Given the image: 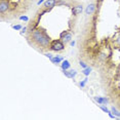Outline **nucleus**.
<instances>
[{
    "mask_svg": "<svg viewBox=\"0 0 120 120\" xmlns=\"http://www.w3.org/2000/svg\"><path fill=\"white\" fill-rule=\"evenodd\" d=\"M119 119H120V117H119Z\"/></svg>",
    "mask_w": 120,
    "mask_h": 120,
    "instance_id": "a878e982",
    "label": "nucleus"
},
{
    "mask_svg": "<svg viewBox=\"0 0 120 120\" xmlns=\"http://www.w3.org/2000/svg\"><path fill=\"white\" fill-rule=\"evenodd\" d=\"M115 42H116V44H117V45H119V46H120V35H119V36L116 38Z\"/></svg>",
    "mask_w": 120,
    "mask_h": 120,
    "instance_id": "5701e85b",
    "label": "nucleus"
},
{
    "mask_svg": "<svg viewBox=\"0 0 120 120\" xmlns=\"http://www.w3.org/2000/svg\"><path fill=\"white\" fill-rule=\"evenodd\" d=\"M91 71H92V68L91 67H87V68H85V69H82L81 73H82L84 76H89V74H90Z\"/></svg>",
    "mask_w": 120,
    "mask_h": 120,
    "instance_id": "ddd939ff",
    "label": "nucleus"
},
{
    "mask_svg": "<svg viewBox=\"0 0 120 120\" xmlns=\"http://www.w3.org/2000/svg\"><path fill=\"white\" fill-rule=\"evenodd\" d=\"M64 60L65 59L63 58L62 56H53L52 58L50 59V62L52 63V64H54V65H58V64H61Z\"/></svg>",
    "mask_w": 120,
    "mask_h": 120,
    "instance_id": "9d476101",
    "label": "nucleus"
},
{
    "mask_svg": "<svg viewBox=\"0 0 120 120\" xmlns=\"http://www.w3.org/2000/svg\"><path fill=\"white\" fill-rule=\"evenodd\" d=\"M70 67H71V64H70V62L68 61V60H64V61L62 62V64H61L62 70H69Z\"/></svg>",
    "mask_w": 120,
    "mask_h": 120,
    "instance_id": "9b49d317",
    "label": "nucleus"
},
{
    "mask_svg": "<svg viewBox=\"0 0 120 120\" xmlns=\"http://www.w3.org/2000/svg\"><path fill=\"white\" fill-rule=\"evenodd\" d=\"M27 29H28V28H27V27H24V28L21 30V34H22V35H23V34H25L26 32H27Z\"/></svg>",
    "mask_w": 120,
    "mask_h": 120,
    "instance_id": "4be33fe9",
    "label": "nucleus"
},
{
    "mask_svg": "<svg viewBox=\"0 0 120 120\" xmlns=\"http://www.w3.org/2000/svg\"><path fill=\"white\" fill-rule=\"evenodd\" d=\"M60 39H61L65 44L70 43L71 41H72V34L68 31H64V32L61 33V35H60Z\"/></svg>",
    "mask_w": 120,
    "mask_h": 120,
    "instance_id": "7ed1b4c3",
    "label": "nucleus"
},
{
    "mask_svg": "<svg viewBox=\"0 0 120 120\" xmlns=\"http://www.w3.org/2000/svg\"><path fill=\"white\" fill-rule=\"evenodd\" d=\"M110 110H111V112H112V113H113L114 115H115V116L117 117V118L119 119V117H120V111H118V110H117V108L115 107V106H112Z\"/></svg>",
    "mask_w": 120,
    "mask_h": 120,
    "instance_id": "f8f14e48",
    "label": "nucleus"
},
{
    "mask_svg": "<svg viewBox=\"0 0 120 120\" xmlns=\"http://www.w3.org/2000/svg\"><path fill=\"white\" fill-rule=\"evenodd\" d=\"M79 65H80V67L82 68V69H85V68H87L88 66H87V64L85 62H83V61H79Z\"/></svg>",
    "mask_w": 120,
    "mask_h": 120,
    "instance_id": "dca6fc26",
    "label": "nucleus"
},
{
    "mask_svg": "<svg viewBox=\"0 0 120 120\" xmlns=\"http://www.w3.org/2000/svg\"><path fill=\"white\" fill-rule=\"evenodd\" d=\"M44 1H45V0H39V1H38V2H37V5H40V4L44 3Z\"/></svg>",
    "mask_w": 120,
    "mask_h": 120,
    "instance_id": "b1692460",
    "label": "nucleus"
},
{
    "mask_svg": "<svg viewBox=\"0 0 120 120\" xmlns=\"http://www.w3.org/2000/svg\"><path fill=\"white\" fill-rule=\"evenodd\" d=\"M67 3L64 1V0H58V5H66Z\"/></svg>",
    "mask_w": 120,
    "mask_h": 120,
    "instance_id": "aec40b11",
    "label": "nucleus"
},
{
    "mask_svg": "<svg viewBox=\"0 0 120 120\" xmlns=\"http://www.w3.org/2000/svg\"><path fill=\"white\" fill-rule=\"evenodd\" d=\"M87 80H88V76H85V78H84L82 81H80V82H79V85H80V87H82V88H83V87L85 86Z\"/></svg>",
    "mask_w": 120,
    "mask_h": 120,
    "instance_id": "4468645a",
    "label": "nucleus"
},
{
    "mask_svg": "<svg viewBox=\"0 0 120 120\" xmlns=\"http://www.w3.org/2000/svg\"><path fill=\"white\" fill-rule=\"evenodd\" d=\"M9 8H10V4L7 0H1L0 1V12H1V15L7 12Z\"/></svg>",
    "mask_w": 120,
    "mask_h": 120,
    "instance_id": "20e7f679",
    "label": "nucleus"
},
{
    "mask_svg": "<svg viewBox=\"0 0 120 120\" xmlns=\"http://www.w3.org/2000/svg\"><path fill=\"white\" fill-rule=\"evenodd\" d=\"M99 58H100L101 60H106V58H107V54H106L105 52H101V53L99 54Z\"/></svg>",
    "mask_w": 120,
    "mask_h": 120,
    "instance_id": "a211bd4d",
    "label": "nucleus"
},
{
    "mask_svg": "<svg viewBox=\"0 0 120 120\" xmlns=\"http://www.w3.org/2000/svg\"><path fill=\"white\" fill-rule=\"evenodd\" d=\"M83 11V6L81 4H76L72 6V15L74 17H77V15H81Z\"/></svg>",
    "mask_w": 120,
    "mask_h": 120,
    "instance_id": "39448f33",
    "label": "nucleus"
},
{
    "mask_svg": "<svg viewBox=\"0 0 120 120\" xmlns=\"http://www.w3.org/2000/svg\"><path fill=\"white\" fill-rule=\"evenodd\" d=\"M75 43H76V42L74 41V40H72V41L70 42V45H71V46H74V45H75Z\"/></svg>",
    "mask_w": 120,
    "mask_h": 120,
    "instance_id": "393cba45",
    "label": "nucleus"
},
{
    "mask_svg": "<svg viewBox=\"0 0 120 120\" xmlns=\"http://www.w3.org/2000/svg\"><path fill=\"white\" fill-rule=\"evenodd\" d=\"M44 56H46V58H48L49 60H50V59H51V58H52V56H52V54H51L50 52H46V53H44Z\"/></svg>",
    "mask_w": 120,
    "mask_h": 120,
    "instance_id": "412c9836",
    "label": "nucleus"
},
{
    "mask_svg": "<svg viewBox=\"0 0 120 120\" xmlns=\"http://www.w3.org/2000/svg\"><path fill=\"white\" fill-rule=\"evenodd\" d=\"M20 20L21 21H24V22H28L29 21V18L27 15H21L20 17Z\"/></svg>",
    "mask_w": 120,
    "mask_h": 120,
    "instance_id": "6ab92c4d",
    "label": "nucleus"
},
{
    "mask_svg": "<svg viewBox=\"0 0 120 120\" xmlns=\"http://www.w3.org/2000/svg\"><path fill=\"white\" fill-rule=\"evenodd\" d=\"M30 39L35 45H37L40 48H49L50 46V37L47 33L42 29H33L30 31Z\"/></svg>",
    "mask_w": 120,
    "mask_h": 120,
    "instance_id": "f257e3e1",
    "label": "nucleus"
},
{
    "mask_svg": "<svg viewBox=\"0 0 120 120\" xmlns=\"http://www.w3.org/2000/svg\"><path fill=\"white\" fill-rule=\"evenodd\" d=\"M65 43L62 41L61 39L58 40H51L50 42V46H49V49L52 51H56V52H60V51H63L65 49Z\"/></svg>",
    "mask_w": 120,
    "mask_h": 120,
    "instance_id": "f03ea898",
    "label": "nucleus"
},
{
    "mask_svg": "<svg viewBox=\"0 0 120 120\" xmlns=\"http://www.w3.org/2000/svg\"><path fill=\"white\" fill-rule=\"evenodd\" d=\"M58 5V0H45L43 3V7L46 9H51Z\"/></svg>",
    "mask_w": 120,
    "mask_h": 120,
    "instance_id": "423d86ee",
    "label": "nucleus"
},
{
    "mask_svg": "<svg viewBox=\"0 0 120 120\" xmlns=\"http://www.w3.org/2000/svg\"><path fill=\"white\" fill-rule=\"evenodd\" d=\"M63 73H64V75L66 76V77L72 79L74 78L76 75H77V71L76 70H63Z\"/></svg>",
    "mask_w": 120,
    "mask_h": 120,
    "instance_id": "1a4fd4ad",
    "label": "nucleus"
},
{
    "mask_svg": "<svg viewBox=\"0 0 120 120\" xmlns=\"http://www.w3.org/2000/svg\"><path fill=\"white\" fill-rule=\"evenodd\" d=\"M94 100L97 102L99 105H105L107 106L108 103H109V99L107 97H94Z\"/></svg>",
    "mask_w": 120,
    "mask_h": 120,
    "instance_id": "0eeeda50",
    "label": "nucleus"
},
{
    "mask_svg": "<svg viewBox=\"0 0 120 120\" xmlns=\"http://www.w3.org/2000/svg\"><path fill=\"white\" fill-rule=\"evenodd\" d=\"M95 8H97V6H95V3H90V4H88V5L86 6V8L84 9V11H85V15H92V13L95 11Z\"/></svg>",
    "mask_w": 120,
    "mask_h": 120,
    "instance_id": "6e6552de",
    "label": "nucleus"
},
{
    "mask_svg": "<svg viewBox=\"0 0 120 120\" xmlns=\"http://www.w3.org/2000/svg\"><path fill=\"white\" fill-rule=\"evenodd\" d=\"M12 28L15 30V31H20V30L23 29V27H22V25H15L12 26Z\"/></svg>",
    "mask_w": 120,
    "mask_h": 120,
    "instance_id": "f3484780",
    "label": "nucleus"
},
{
    "mask_svg": "<svg viewBox=\"0 0 120 120\" xmlns=\"http://www.w3.org/2000/svg\"><path fill=\"white\" fill-rule=\"evenodd\" d=\"M99 107L101 108V109H102V110L104 111V112H106V113H110V112H111V110H109V109L107 108V107H105V105H99Z\"/></svg>",
    "mask_w": 120,
    "mask_h": 120,
    "instance_id": "2eb2a0df",
    "label": "nucleus"
}]
</instances>
